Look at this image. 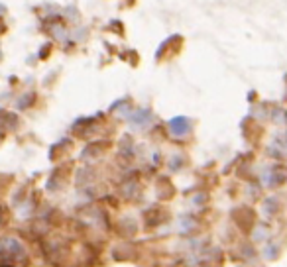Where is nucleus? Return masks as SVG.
I'll return each mask as SVG.
<instances>
[{
    "instance_id": "f257e3e1",
    "label": "nucleus",
    "mask_w": 287,
    "mask_h": 267,
    "mask_svg": "<svg viewBox=\"0 0 287 267\" xmlns=\"http://www.w3.org/2000/svg\"><path fill=\"white\" fill-rule=\"evenodd\" d=\"M28 253L14 238H6L0 242V267H26Z\"/></svg>"
},
{
    "instance_id": "f03ea898",
    "label": "nucleus",
    "mask_w": 287,
    "mask_h": 267,
    "mask_svg": "<svg viewBox=\"0 0 287 267\" xmlns=\"http://www.w3.org/2000/svg\"><path fill=\"white\" fill-rule=\"evenodd\" d=\"M169 128H171L173 134L183 136V134H187L191 130V122H189V118H185V116H177V118H173L169 122Z\"/></svg>"
},
{
    "instance_id": "7ed1b4c3",
    "label": "nucleus",
    "mask_w": 287,
    "mask_h": 267,
    "mask_svg": "<svg viewBox=\"0 0 287 267\" xmlns=\"http://www.w3.org/2000/svg\"><path fill=\"white\" fill-rule=\"evenodd\" d=\"M0 222H2V214H0Z\"/></svg>"
}]
</instances>
